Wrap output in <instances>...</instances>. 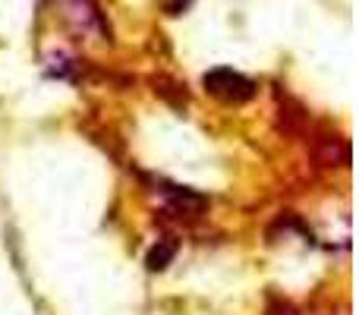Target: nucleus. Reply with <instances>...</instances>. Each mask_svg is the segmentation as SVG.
Wrapping results in <instances>:
<instances>
[{
	"label": "nucleus",
	"instance_id": "7ed1b4c3",
	"mask_svg": "<svg viewBox=\"0 0 359 315\" xmlns=\"http://www.w3.org/2000/svg\"><path fill=\"white\" fill-rule=\"evenodd\" d=\"M174 255H177V243L174 240H158V246H151L145 265H149V272H164V268L174 262Z\"/></svg>",
	"mask_w": 359,
	"mask_h": 315
},
{
	"label": "nucleus",
	"instance_id": "f03ea898",
	"mask_svg": "<svg viewBox=\"0 0 359 315\" xmlns=\"http://www.w3.org/2000/svg\"><path fill=\"white\" fill-rule=\"evenodd\" d=\"M161 192L170 199V202H174L177 211H202L205 205H208V199L198 196V192H192V189H186V186H170V183H164Z\"/></svg>",
	"mask_w": 359,
	"mask_h": 315
},
{
	"label": "nucleus",
	"instance_id": "f257e3e1",
	"mask_svg": "<svg viewBox=\"0 0 359 315\" xmlns=\"http://www.w3.org/2000/svg\"><path fill=\"white\" fill-rule=\"evenodd\" d=\"M202 82H205V88H208V95H215L224 105H243V101H249L255 95V82L240 76L230 67L211 69V73H205Z\"/></svg>",
	"mask_w": 359,
	"mask_h": 315
},
{
	"label": "nucleus",
	"instance_id": "20e7f679",
	"mask_svg": "<svg viewBox=\"0 0 359 315\" xmlns=\"http://www.w3.org/2000/svg\"><path fill=\"white\" fill-rule=\"evenodd\" d=\"M158 4H161V10L168 13V16H183L192 6V0H158Z\"/></svg>",
	"mask_w": 359,
	"mask_h": 315
}]
</instances>
